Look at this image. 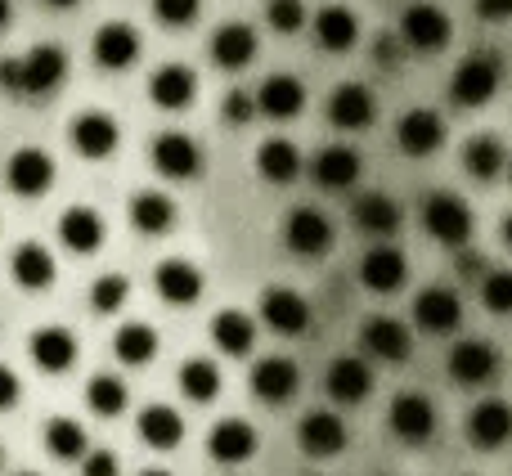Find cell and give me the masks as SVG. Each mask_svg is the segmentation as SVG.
<instances>
[{"label":"cell","instance_id":"obj_1","mask_svg":"<svg viewBox=\"0 0 512 476\" xmlns=\"http://www.w3.org/2000/svg\"><path fill=\"white\" fill-rule=\"evenodd\" d=\"M499 77H504L499 72V54H490V50L468 54L450 77V99L459 108H486L499 90Z\"/></svg>","mask_w":512,"mask_h":476},{"label":"cell","instance_id":"obj_2","mask_svg":"<svg viewBox=\"0 0 512 476\" xmlns=\"http://www.w3.org/2000/svg\"><path fill=\"white\" fill-rule=\"evenodd\" d=\"M423 225H427V234H432L436 243L463 247L472 238V207L463 203L459 194H450V189H441V194H427Z\"/></svg>","mask_w":512,"mask_h":476},{"label":"cell","instance_id":"obj_3","mask_svg":"<svg viewBox=\"0 0 512 476\" xmlns=\"http://www.w3.org/2000/svg\"><path fill=\"white\" fill-rule=\"evenodd\" d=\"M396 36L409 45V50L436 54V50H445V45H450L454 23H450V14H445V9L427 5V0H418V5H409L405 14H400V32H396Z\"/></svg>","mask_w":512,"mask_h":476},{"label":"cell","instance_id":"obj_4","mask_svg":"<svg viewBox=\"0 0 512 476\" xmlns=\"http://www.w3.org/2000/svg\"><path fill=\"white\" fill-rule=\"evenodd\" d=\"M360 351L373 355V360L400 364V360L414 355V333H409L400 319H391V315H369L360 324Z\"/></svg>","mask_w":512,"mask_h":476},{"label":"cell","instance_id":"obj_5","mask_svg":"<svg viewBox=\"0 0 512 476\" xmlns=\"http://www.w3.org/2000/svg\"><path fill=\"white\" fill-rule=\"evenodd\" d=\"M149 158H153V167H158V176H167V180H194L198 171H203V149H198V140H189L185 131H162L158 140H153Z\"/></svg>","mask_w":512,"mask_h":476},{"label":"cell","instance_id":"obj_6","mask_svg":"<svg viewBox=\"0 0 512 476\" xmlns=\"http://www.w3.org/2000/svg\"><path fill=\"white\" fill-rule=\"evenodd\" d=\"M5 185L18 198H41L54 185V158L45 149H18L5 162Z\"/></svg>","mask_w":512,"mask_h":476},{"label":"cell","instance_id":"obj_7","mask_svg":"<svg viewBox=\"0 0 512 476\" xmlns=\"http://www.w3.org/2000/svg\"><path fill=\"white\" fill-rule=\"evenodd\" d=\"M68 140H72V149H77L81 158L104 162V158H113V153H117V140H122V131H117V122L108 113H95V108H90V113L72 117Z\"/></svg>","mask_w":512,"mask_h":476},{"label":"cell","instance_id":"obj_8","mask_svg":"<svg viewBox=\"0 0 512 476\" xmlns=\"http://www.w3.org/2000/svg\"><path fill=\"white\" fill-rule=\"evenodd\" d=\"M387 423L405 445H423L427 436L436 432V405L423 396V391H400V396L391 400Z\"/></svg>","mask_w":512,"mask_h":476},{"label":"cell","instance_id":"obj_9","mask_svg":"<svg viewBox=\"0 0 512 476\" xmlns=\"http://www.w3.org/2000/svg\"><path fill=\"white\" fill-rule=\"evenodd\" d=\"M283 243L297 256H324L333 247V225H328V216L319 207H297L283 221Z\"/></svg>","mask_w":512,"mask_h":476},{"label":"cell","instance_id":"obj_10","mask_svg":"<svg viewBox=\"0 0 512 476\" xmlns=\"http://www.w3.org/2000/svg\"><path fill=\"white\" fill-rule=\"evenodd\" d=\"M405 279H409V261H405V252H400V247L378 243V247H369V252H364V261H360V283H364L369 292L387 297V292H400V288H405Z\"/></svg>","mask_w":512,"mask_h":476},{"label":"cell","instance_id":"obj_11","mask_svg":"<svg viewBox=\"0 0 512 476\" xmlns=\"http://www.w3.org/2000/svg\"><path fill=\"white\" fill-rule=\"evenodd\" d=\"M396 144L409 153V158H427L445 144V122L436 108H409L396 122Z\"/></svg>","mask_w":512,"mask_h":476},{"label":"cell","instance_id":"obj_12","mask_svg":"<svg viewBox=\"0 0 512 476\" xmlns=\"http://www.w3.org/2000/svg\"><path fill=\"white\" fill-rule=\"evenodd\" d=\"M373 117H378V99L360 81H346L328 95V122L337 131H364V126H373Z\"/></svg>","mask_w":512,"mask_h":476},{"label":"cell","instance_id":"obj_13","mask_svg":"<svg viewBox=\"0 0 512 476\" xmlns=\"http://www.w3.org/2000/svg\"><path fill=\"white\" fill-rule=\"evenodd\" d=\"M414 324L432 337H445L463 324V301L454 288H423L414 301Z\"/></svg>","mask_w":512,"mask_h":476},{"label":"cell","instance_id":"obj_14","mask_svg":"<svg viewBox=\"0 0 512 476\" xmlns=\"http://www.w3.org/2000/svg\"><path fill=\"white\" fill-rule=\"evenodd\" d=\"M495 373H499V351L490 342H481V337H468V342H459L450 351V378L459 387H486Z\"/></svg>","mask_w":512,"mask_h":476},{"label":"cell","instance_id":"obj_15","mask_svg":"<svg viewBox=\"0 0 512 476\" xmlns=\"http://www.w3.org/2000/svg\"><path fill=\"white\" fill-rule=\"evenodd\" d=\"M301 108H306V86L288 72L265 77L256 90V113L270 117V122H292V117H301Z\"/></svg>","mask_w":512,"mask_h":476},{"label":"cell","instance_id":"obj_16","mask_svg":"<svg viewBox=\"0 0 512 476\" xmlns=\"http://www.w3.org/2000/svg\"><path fill=\"white\" fill-rule=\"evenodd\" d=\"M310 176H315L319 189L337 194V189H351L355 180L364 176V162H360V153H355L351 144H328V149L315 153V162H310Z\"/></svg>","mask_w":512,"mask_h":476},{"label":"cell","instance_id":"obj_17","mask_svg":"<svg viewBox=\"0 0 512 476\" xmlns=\"http://www.w3.org/2000/svg\"><path fill=\"white\" fill-rule=\"evenodd\" d=\"M324 391L337 400V405H360L373 391V369L360 355H337L324 373Z\"/></svg>","mask_w":512,"mask_h":476},{"label":"cell","instance_id":"obj_18","mask_svg":"<svg viewBox=\"0 0 512 476\" xmlns=\"http://www.w3.org/2000/svg\"><path fill=\"white\" fill-rule=\"evenodd\" d=\"M18 63H23V95H50V90L68 77V54L50 41L32 45Z\"/></svg>","mask_w":512,"mask_h":476},{"label":"cell","instance_id":"obj_19","mask_svg":"<svg viewBox=\"0 0 512 476\" xmlns=\"http://www.w3.org/2000/svg\"><path fill=\"white\" fill-rule=\"evenodd\" d=\"M261 319L283 337H301L310 328V301L292 288H265L261 297Z\"/></svg>","mask_w":512,"mask_h":476},{"label":"cell","instance_id":"obj_20","mask_svg":"<svg viewBox=\"0 0 512 476\" xmlns=\"http://www.w3.org/2000/svg\"><path fill=\"white\" fill-rule=\"evenodd\" d=\"M463 432L477 450H499L504 441H512V405L508 400H481V405H472Z\"/></svg>","mask_w":512,"mask_h":476},{"label":"cell","instance_id":"obj_21","mask_svg":"<svg viewBox=\"0 0 512 476\" xmlns=\"http://www.w3.org/2000/svg\"><path fill=\"white\" fill-rule=\"evenodd\" d=\"M153 288H158V297L167 301V306H194V301L203 297V270H198L194 261H185V256H171V261L158 265Z\"/></svg>","mask_w":512,"mask_h":476},{"label":"cell","instance_id":"obj_22","mask_svg":"<svg viewBox=\"0 0 512 476\" xmlns=\"http://www.w3.org/2000/svg\"><path fill=\"white\" fill-rule=\"evenodd\" d=\"M149 99L162 108V113H180V108H189L198 99L194 68H185V63H162V68L149 77Z\"/></svg>","mask_w":512,"mask_h":476},{"label":"cell","instance_id":"obj_23","mask_svg":"<svg viewBox=\"0 0 512 476\" xmlns=\"http://www.w3.org/2000/svg\"><path fill=\"white\" fill-rule=\"evenodd\" d=\"M248 382H252V396L256 400H265V405H283V400L297 396L301 373H297V364L283 360V355H265V360H256V369H252Z\"/></svg>","mask_w":512,"mask_h":476},{"label":"cell","instance_id":"obj_24","mask_svg":"<svg viewBox=\"0 0 512 476\" xmlns=\"http://www.w3.org/2000/svg\"><path fill=\"white\" fill-rule=\"evenodd\" d=\"M297 445L306 459H333V454L346 450V423L337 414H328V409L306 414L297 427Z\"/></svg>","mask_w":512,"mask_h":476},{"label":"cell","instance_id":"obj_25","mask_svg":"<svg viewBox=\"0 0 512 476\" xmlns=\"http://www.w3.org/2000/svg\"><path fill=\"white\" fill-rule=\"evenodd\" d=\"M140 59V32L131 23H104L95 32V63L104 72H126Z\"/></svg>","mask_w":512,"mask_h":476},{"label":"cell","instance_id":"obj_26","mask_svg":"<svg viewBox=\"0 0 512 476\" xmlns=\"http://www.w3.org/2000/svg\"><path fill=\"white\" fill-rule=\"evenodd\" d=\"M27 355H32V364L41 373H68L72 360H77V337L59 324L36 328L32 342H27Z\"/></svg>","mask_w":512,"mask_h":476},{"label":"cell","instance_id":"obj_27","mask_svg":"<svg viewBox=\"0 0 512 476\" xmlns=\"http://www.w3.org/2000/svg\"><path fill=\"white\" fill-rule=\"evenodd\" d=\"M256 59V32L248 23H225L212 32V63L225 72H243Z\"/></svg>","mask_w":512,"mask_h":476},{"label":"cell","instance_id":"obj_28","mask_svg":"<svg viewBox=\"0 0 512 476\" xmlns=\"http://www.w3.org/2000/svg\"><path fill=\"white\" fill-rule=\"evenodd\" d=\"M315 41H319V50H328V54L351 50V45L360 41V18H355V9L351 5H324L315 14Z\"/></svg>","mask_w":512,"mask_h":476},{"label":"cell","instance_id":"obj_29","mask_svg":"<svg viewBox=\"0 0 512 476\" xmlns=\"http://www.w3.org/2000/svg\"><path fill=\"white\" fill-rule=\"evenodd\" d=\"M9 270H14V283L27 292H45L54 283V274H59V265H54L50 247L41 243H18L14 256H9Z\"/></svg>","mask_w":512,"mask_h":476},{"label":"cell","instance_id":"obj_30","mask_svg":"<svg viewBox=\"0 0 512 476\" xmlns=\"http://www.w3.org/2000/svg\"><path fill=\"white\" fill-rule=\"evenodd\" d=\"M59 238H63V247L77 256L99 252V243H104V216H99L95 207H68V212L59 216Z\"/></svg>","mask_w":512,"mask_h":476},{"label":"cell","instance_id":"obj_31","mask_svg":"<svg viewBox=\"0 0 512 476\" xmlns=\"http://www.w3.org/2000/svg\"><path fill=\"white\" fill-rule=\"evenodd\" d=\"M351 221L373 238H391L400 230V221H405V212H400V203L387 194H360L351 203Z\"/></svg>","mask_w":512,"mask_h":476},{"label":"cell","instance_id":"obj_32","mask_svg":"<svg viewBox=\"0 0 512 476\" xmlns=\"http://www.w3.org/2000/svg\"><path fill=\"white\" fill-rule=\"evenodd\" d=\"M207 450H212L216 463H248L256 454V432L252 423H243V418H225V423L212 427V436H207Z\"/></svg>","mask_w":512,"mask_h":476},{"label":"cell","instance_id":"obj_33","mask_svg":"<svg viewBox=\"0 0 512 476\" xmlns=\"http://www.w3.org/2000/svg\"><path fill=\"white\" fill-rule=\"evenodd\" d=\"M256 171H261V180H270V185H292V180L301 176V153L292 140H265L261 149H256Z\"/></svg>","mask_w":512,"mask_h":476},{"label":"cell","instance_id":"obj_34","mask_svg":"<svg viewBox=\"0 0 512 476\" xmlns=\"http://www.w3.org/2000/svg\"><path fill=\"white\" fill-rule=\"evenodd\" d=\"M131 225L140 234H167L176 225V203L158 189H144V194L131 198Z\"/></svg>","mask_w":512,"mask_h":476},{"label":"cell","instance_id":"obj_35","mask_svg":"<svg viewBox=\"0 0 512 476\" xmlns=\"http://www.w3.org/2000/svg\"><path fill=\"white\" fill-rule=\"evenodd\" d=\"M212 342L221 346L225 355H248L252 342H256V324L248 310H221L212 319Z\"/></svg>","mask_w":512,"mask_h":476},{"label":"cell","instance_id":"obj_36","mask_svg":"<svg viewBox=\"0 0 512 476\" xmlns=\"http://www.w3.org/2000/svg\"><path fill=\"white\" fill-rule=\"evenodd\" d=\"M140 436L153 450H176L180 436H185V423H180V414L171 405H149L140 414Z\"/></svg>","mask_w":512,"mask_h":476},{"label":"cell","instance_id":"obj_37","mask_svg":"<svg viewBox=\"0 0 512 476\" xmlns=\"http://www.w3.org/2000/svg\"><path fill=\"white\" fill-rule=\"evenodd\" d=\"M113 355L122 364H131V369H140V364H149L158 355V333L149 324H122L113 337Z\"/></svg>","mask_w":512,"mask_h":476},{"label":"cell","instance_id":"obj_38","mask_svg":"<svg viewBox=\"0 0 512 476\" xmlns=\"http://www.w3.org/2000/svg\"><path fill=\"white\" fill-rule=\"evenodd\" d=\"M176 382L185 391V400H194V405H207V400L221 396V369L212 360H185Z\"/></svg>","mask_w":512,"mask_h":476},{"label":"cell","instance_id":"obj_39","mask_svg":"<svg viewBox=\"0 0 512 476\" xmlns=\"http://www.w3.org/2000/svg\"><path fill=\"white\" fill-rule=\"evenodd\" d=\"M504 144L495 140V135H477V140L463 144V167H468V176L477 180H495L499 171H504Z\"/></svg>","mask_w":512,"mask_h":476},{"label":"cell","instance_id":"obj_40","mask_svg":"<svg viewBox=\"0 0 512 476\" xmlns=\"http://www.w3.org/2000/svg\"><path fill=\"white\" fill-rule=\"evenodd\" d=\"M126 400H131V391H126L122 378H113V373H99V378H90L86 405L95 409L99 418H117V414L126 409Z\"/></svg>","mask_w":512,"mask_h":476},{"label":"cell","instance_id":"obj_41","mask_svg":"<svg viewBox=\"0 0 512 476\" xmlns=\"http://www.w3.org/2000/svg\"><path fill=\"white\" fill-rule=\"evenodd\" d=\"M45 445L54 459H81L86 454V427L77 418H50L45 423Z\"/></svg>","mask_w":512,"mask_h":476},{"label":"cell","instance_id":"obj_42","mask_svg":"<svg viewBox=\"0 0 512 476\" xmlns=\"http://www.w3.org/2000/svg\"><path fill=\"white\" fill-rule=\"evenodd\" d=\"M126 297H131V279H126V274H99V279L90 283V306H95L99 315L122 310Z\"/></svg>","mask_w":512,"mask_h":476},{"label":"cell","instance_id":"obj_43","mask_svg":"<svg viewBox=\"0 0 512 476\" xmlns=\"http://www.w3.org/2000/svg\"><path fill=\"white\" fill-rule=\"evenodd\" d=\"M306 0H270L265 5V23L274 27V32H283V36H292V32H301L306 27Z\"/></svg>","mask_w":512,"mask_h":476},{"label":"cell","instance_id":"obj_44","mask_svg":"<svg viewBox=\"0 0 512 476\" xmlns=\"http://www.w3.org/2000/svg\"><path fill=\"white\" fill-rule=\"evenodd\" d=\"M481 301L495 315H512V270H486L481 279Z\"/></svg>","mask_w":512,"mask_h":476},{"label":"cell","instance_id":"obj_45","mask_svg":"<svg viewBox=\"0 0 512 476\" xmlns=\"http://www.w3.org/2000/svg\"><path fill=\"white\" fill-rule=\"evenodd\" d=\"M203 9V0H153V14L162 27H189Z\"/></svg>","mask_w":512,"mask_h":476},{"label":"cell","instance_id":"obj_46","mask_svg":"<svg viewBox=\"0 0 512 476\" xmlns=\"http://www.w3.org/2000/svg\"><path fill=\"white\" fill-rule=\"evenodd\" d=\"M221 113H225V122L230 126H248L256 117V95H248V90H230L225 104H221Z\"/></svg>","mask_w":512,"mask_h":476},{"label":"cell","instance_id":"obj_47","mask_svg":"<svg viewBox=\"0 0 512 476\" xmlns=\"http://www.w3.org/2000/svg\"><path fill=\"white\" fill-rule=\"evenodd\" d=\"M122 463H117L113 450H95V454H81V476H117Z\"/></svg>","mask_w":512,"mask_h":476},{"label":"cell","instance_id":"obj_48","mask_svg":"<svg viewBox=\"0 0 512 476\" xmlns=\"http://www.w3.org/2000/svg\"><path fill=\"white\" fill-rule=\"evenodd\" d=\"M18 396H23V382L14 378V369H5V364H0V409H14Z\"/></svg>","mask_w":512,"mask_h":476},{"label":"cell","instance_id":"obj_49","mask_svg":"<svg viewBox=\"0 0 512 476\" xmlns=\"http://www.w3.org/2000/svg\"><path fill=\"white\" fill-rule=\"evenodd\" d=\"M0 86L9 95H23V63L18 59H0Z\"/></svg>","mask_w":512,"mask_h":476},{"label":"cell","instance_id":"obj_50","mask_svg":"<svg viewBox=\"0 0 512 476\" xmlns=\"http://www.w3.org/2000/svg\"><path fill=\"white\" fill-rule=\"evenodd\" d=\"M477 14L486 23H504V18H512V0H477Z\"/></svg>","mask_w":512,"mask_h":476},{"label":"cell","instance_id":"obj_51","mask_svg":"<svg viewBox=\"0 0 512 476\" xmlns=\"http://www.w3.org/2000/svg\"><path fill=\"white\" fill-rule=\"evenodd\" d=\"M459 274H463V279H472V274H486V261H481L477 252H463L459 256Z\"/></svg>","mask_w":512,"mask_h":476},{"label":"cell","instance_id":"obj_52","mask_svg":"<svg viewBox=\"0 0 512 476\" xmlns=\"http://www.w3.org/2000/svg\"><path fill=\"white\" fill-rule=\"evenodd\" d=\"M499 234H504V243H508V252H512V212L504 216V230H499Z\"/></svg>","mask_w":512,"mask_h":476},{"label":"cell","instance_id":"obj_53","mask_svg":"<svg viewBox=\"0 0 512 476\" xmlns=\"http://www.w3.org/2000/svg\"><path fill=\"white\" fill-rule=\"evenodd\" d=\"M50 9H72V5H81V0H45Z\"/></svg>","mask_w":512,"mask_h":476},{"label":"cell","instance_id":"obj_54","mask_svg":"<svg viewBox=\"0 0 512 476\" xmlns=\"http://www.w3.org/2000/svg\"><path fill=\"white\" fill-rule=\"evenodd\" d=\"M9 23V0H0V27Z\"/></svg>","mask_w":512,"mask_h":476},{"label":"cell","instance_id":"obj_55","mask_svg":"<svg viewBox=\"0 0 512 476\" xmlns=\"http://www.w3.org/2000/svg\"><path fill=\"white\" fill-rule=\"evenodd\" d=\"M140 476H171V472H162V468H153V472H140Z\"/></svg>","mask_w":512,"mask_h":476},{"label":"cell","instance_id":"obj_56","mask_svg":"<svg viewBox=\"0 0 512 476\" xmlns=\"http://www.w3.org/2000/svg\"><path fill=\"white\" fill-rule=\"evenodd\" d=\"M508 180H512V167H508Z\"/></svg>","mask_w":512,"mask_h":476},{"label":"cell","instance_id":"obj_57","mask_svg":"<svg viewBox=\"0 0 512 476\" xmlns=\"http://www.w3.org/2000/svg\"><path fill=\"white\" fill-rule=\"evenodd\" d=\"M0 463H5V454H0Z\"/></svg>","mask_w":512,"mask_h":476},{"label":"cell","instance_id":"obj_58","mask_svg":"<svg viewBox=\"0 0 512 476\" xmlns=\"http://www.w3.org/2000/svg\"><path fill=\"white\" fill-rule=\"evenodd\" d=\"M23 476H32V472H23Z\"/></svg>","mask_w":512,"mask_h":476}]
</instances>
